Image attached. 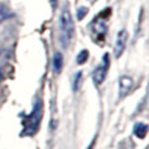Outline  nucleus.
<instances>
[{
	"instance_id": "obj_12",
	"label": "nucleus",
	"mask_w": 149,
	"mask_h": 149,
	"mask_svg": "<svg viewBox=\"0 0 149 149\" xmlns=\"http://www.w3.org/2000/svg\"><path fill=\"white\" fill-rule=\"evenodd\" d=\"M94 143H95V140H93V141H92V144L89 145V148H88V149H94Z\"/></svg>"
},
{
	"instance_id": "obj_10",
	"label": "nucleus",
	"mask_w": 149,
	"mask_h": 149,
	"mask_svg": "<svg viewBox=\"0 0 149 149\" xmlns=\"http://www.w3.org/2000/svg\"><path fill=\"white\" fill-rule=\"evenodd\" d=\"M88 55H89V52H88L86 50H81L80 54L77 55V58H76L77 64H84V63L88 60Z\"/></svg>"
},
{
	"instance_id": "obj_7",
	"label": "nucleus",
	"mask_w": 149,
	"mask_h": 149,
	"mask_svg": "<svg viewBox=\"0 0 149 149\" xmlns=\"http://www.w3.org/2000/svg\"><path fill=\"white\" fill-rule=\"evenodd\" d=\"M13 13L9 10V8L7 7V5H4L3 3H0V24L3 22V21L8 20V18L13 17Z\"/></svg>"
},
{
	"instance_id": "obj_1",
	"label": "nucleus",
	"mask_w": 149,
	"mask_h": 149,
	"mask_svg": "<svg viewBox=\"0 0 149 149\" xmlns=\"http://www.w3.org/2000/svg\"><path fill=\"white\" fill-rule=\"evenodd\" d=\"M59 30H60V37L59 41L62 45L63 49H67L71 45L73 37H74V24L72 20V16H71L70 8L65 5L63 8L62 13H60V21H59Z\"/></svg>"
},
{
	"instance_id": "obj_6",
	"label": "nucleus",
	"mask_w": 149,
	"mask_h": 149,
	"mask_svg": "<svg viewBox=\"0 0 149 149\" xmlns=\"http://www.w3.org/2000/svg\"><path fill=\"white\" fill-rule=\"evenodd\" d=\"M134 134H135V136H137L139 139H144L148 134V126L144 123H137L134 128Z\"/></svg>"
},
{
	"instance_id": "obj_5",
	"label": "nucleus",
	"mask_w": 149,
	"mask_h": 149,
	"mask_svg": "<svg viewBox=\"0 0 149 149\" xmlns=\"http://www.w3.org/2000/svg\"><path fill=\"white\" fill-rule=\"evenodd\" d=\"M52 68L55 73H60L63 70V55L60 52H56L52 59Z\"/></svg>"
},
{
	"instance_id": "obj_11",
	"label": "nucleus",
	"mask_w": 149,
	"mask_h": 149,
	"mask_svg": "<svg viewBox=\"0 0 149 149\" xmlns=\"http://www.w3.org/2000/svg\"><path fill=\"white\" fill-rule=\"evenodd\" d=\"M88 13V8H79V10H77V18L79 20H82L84 18V16Z\"/></svg>"
},
{
	"instance_id": "obj_13",
	"label": "nucleus",
	"mask_w": 149,
	"mask_h": 149,
	"mask_svg": "<svg viewBox=\"0 0 149 149\" xmlns=\"http://www.w3.org/2000/svg\"><path fill=\"white\" fill-rule=\"evenodd\" d=\"M51 3H52V4H55V3H56V0H51Z\"/></svg>"
},
{
	"instance_id": "obj_4",
	"label": "nucleus",
	"mask_w": 149,
	"mask_h": 149,
	"mask_svg": "<svg viewBox=\"0 0 149 149\" xmlns=\"http://www.w3.org/2000/svg\"><path fill=\"white\" fill-rule=\"evenodd\" d=\"M127 39H128V33H127L126 29L120 30L116 36V41H115V50H114V54L115 58H120L122 54L124 52L127 46Z\"/></svg>"
},
{
	"instance_id": "obj_3",
	"label": "nucleus",
	"mask_w": 149,
	"mask_h": 149,
	"mask_svg": "<svg viewBox=\"0 0 149 149\" xmlns=\"http://www.w3.org/2000/svg\"><path fill=\"white\" fill-rule=\"evenodd\" d=\"M109 67H110V56H109V54H105L101 64L93 72V82H94V85L98 86V85H101L105 81L106 74L109 72Z\"/></svg>"
},
{
	"instance_id": "obj_14",
	"label": "nucleus",
	"mask_w": 149,
	"mask_h": 149,
	"mask_svg": "<svg viewBox=\"0 0 149 149\" xmlns=\"http://www.w3.org/2000/svg\"><path fill=\"white\" fill-rule=\"evenodd\" d=\"M0 81H1V71H0Z\"/></svg>"
},
{
	"instance_id": "obj_9",
	"label": "nucleus",
	"mask_w": 149,
	"mask_h": 149,
	"mask_svg": "<svg viewBox=\"0 0 149 149\" xmlns=\"http://www.w3.org/2000/svg\"><path fill=\"white\" fill-rule=\"evenodd\" d=\"M132 86V80H131V77H126V76H123L120 79V89H123V90H130V88Z\"/></svg>"
},
{
	"instance_id": "obj_8",
	"label": "nucleus",
	"mask_w": 149,
	"mask_h": 149,
	"mask_svg": "<svg viewBox=\"0 0 149 149\" xmlns=\"http://www.w3.org/2000/svg\"><path fill=\"white\" fill-rule=\"evenodd\" d=\"M81 84H82V72L79 71L76 74H74V79H73V90L77 92V90L81 88Z\"/></svg>"
},
{
	"instance_id": "obj_2",
	"label": "nucleus",
	"mask_w": 149,
	"mask_h": 149,
	"mask_svg": "<svg viewBox=\"0 0 149 149\" xmlns=\"http://www.w3.org/2000/svg\"><path fill=\"white\" fill-rule=\"evenodd\" d=\"M42 109H43L42 107V101L38 100L36 106H34L33 111H31V114L28 115L22 120V124H24L22 135H33L37 132L39 122H41V118H42Z\"/></svg>"
}]
</instances>
